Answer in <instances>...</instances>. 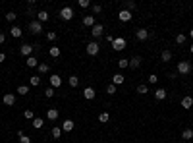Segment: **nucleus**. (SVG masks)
Returning a JSON list of instances; mask_svg holds the SVG:
<instances>
[{
	"mask_svg": "<svg viewBox=\"0 0 193 143\" xmlns=\"http://www.w3.org/2000/svg\"><path fill=\"white\" fill-rule=\"evenodd\" d=\"M50 56L52 58H58L60 56V49H58V46H50Z\"/></svg>",
	"mask_w": 193,
	"mask_h": 143,
	"instance_id": "c756f323",
	"label": "nucleus"
},
{
	"mask_svg": "<svg viewBox=\"0 0 193 143\" xmlns=\"http://www.w3.org/2000/svg\"><path fill=\"white\" fill-rule=\"evenodd\" d=\"M106 93H108V95H114V93H116V85H114V83H110V85L106 87Z\"/></svg>",
	"mask_w": 193,
	"mask_h": 143,
	"instance_id": "ea45409f",
	"label": "nucleus"
},
{
	"mask_svg": "<svg viewBox=\"0 0 193 143\" xmlns=\"http://www.w3.org/2000/svg\"><path fill=\"white\" fill-rule=\"evenodd\" d=\"M147 91H149V89H147V85H145V83H141V85L137 87V93H141V95H145Z\"/></svg>",
	"mask_w": 193,
	"mask_h": 143,
	"instance_id": "a19ab883",
	"label": "nucleus"
},
{
	"mask_svg": "<svg viewBox=\"0 0 193 143\" xmlns=\"http://www.w3.org/2000/svg\"><path fill=\"white\" fill-rule=\"evenodd\" d=\"M118 66L124 70V68H128V66H129V60H128V58H122V60H118Z\"/></svg>",
	"mask_w": 193,
	"mask_h": 143,
	"instance_id": "72a5a7b5",
	"label": "nucleus"
},
{
	"mask_svg": "<svg viewBox=\"0 0 193 143\" xmlns=\"http://www.w3.org/2000/svg\"><path fill=\"white\" fill-rule=\"evenodd\" d=\"M18 93H19V95H27V93H29V87H27V85H19V87H18Z\"/></svg>",
	"mask_w": 193,
	"mask_h": 143,
	"instance_id": "f704fd0d",
	"label": "nucleus"
},
{
	"mask_svg": "<svg viewBox=\"0 0 193 143\" xmlns=\"http://www.w3.org/2000/svg\"><path fill=\"white\" fill-rule=\"evenodd\" d=\"M68 81H70L72 87H77V85H79V77H77V76H70V79H68Z\"/></svg>",
	"mask_w": 193,
	"mask_h": 143,
	"instance_id": "cd10ccee",
	"label": "nucleus"
},
{
	"mask_svg": "<svg viewBox=\"0 0 193 143\" xmlns=\"http://www.w3.org/2000/svg\"><path fill=\"white\" fill-rule=\"evenodd\" d=\"M6 60V54H4V52H0V62H4Z\"/></svg>",
	"mask_w": 193,
	"mask_h": 143,
	"instance_id": "09e8293b",
	"label": "nucleus"
},
{
	"mask_svg": "<svg viewBox=\"0 0 193 143\" xmlns=\"http://www.w3.org/2000/svg\"><path fill=\"white\" fill-rule=\"evenodd\" d=\"M60 135H62V128H52V137L54 139H60Z\"/></svg>",
	"mask_w": 193,
	"mask_h": 143,
	"instance_id": "2f4dec72",
	"label": "nucleus"
},
{
	"mask_svg": "<svg viewBox=\"0 0 193 143\" xmlns=\"http://www.w3.org/2000/svg\"><path fill=\"white\" fill-rule=\"evenodd\" d=\"M118 19H120V22H129V19H131V12H128V10H122V12L118 14Z\"/></svg>",
	"mask_w": 193,
	"mask_h": 143,
	"instance_id": "9b49d317",
	"label": "nucleus"
},
{
	"mask_svg": "<svg viewBox=\"0 0 193 143\" xmlns=\"http://www.w3.org/2000/svg\"><path fill=\"white\" fill-rule=\"evenodd\" d=\"M74 126H75L74 120H64V122H62V131H72Z\"/></svg>",
	"mask_w": 193,
	"mask_h": 143,
	"instance_id": "9d476101",
	"label": "nucleus"
},
{
	"mask_svg": "<svg viewBox=\"0 0 193 143\" xmlns=\"http://www.w3.org/2000/svg\"><path fill=\"white\" fill-rule=\"evenodd\" d=\"M112 83H114V85L124 83V76H122V73H114V76H112Z\"/></svg>",
	"mask_w": 193,
	"mask_h": 143,
	"instance_id": "4be33fe9",
	"label": "nucleus"
},
{
	"mask_svg": "<svg viewBox=\"0 0 193 143\" xmlns=\"http://www.w3.org/2000/svg\"><path fill=\"white\" fill-rule=\"evenodd\" d=\"M29 83H31L33 87H37L39 83H41V77H39V76H31V77H29Z\"/></svg>",
	"mask_w": 193,
	"mask_h": 143,
	"instance_id": "c85d7f7f",
	"label": "nucleus"
},
{
	"mask_svg": "<svg viewBox=\"0 0 193 143\" xmlns=\"http://www.w3.org/2000/svg\"><path fill=\"white\" fill-rule=\"evenodd\" d=\"M83 97H85L87 100H93V99L97 97V91L93 87H85V89H83Z\"/></svg>",
	"mask_w": 193,
	"mask_h": 143,
	"instance_id": "0eeeda50",
	"label": "nucleus"
},
{
	"mask_svg": "<svg viewBox=\"0 0 193 143\" xmlns=\"http://www.w3.org/2000/svg\"><path fill=\"white\" fill-rule=\"evenodd\" d=\"M189 37H191V39H193V29H191V31H189Z\"/></svg>",
	"mask_w": 193,
	"mask_h": 143,
	"instance_id": "8fccbe9b",
	"label": "nucleus"
},
{
	"mask_svg": "<svg viewBox=\"0 0 193 143\" xmlns=\"http://www.w3.org/2000/svg\"><path fill=\"white\" fill-rule=\"evenodd\" d=\"M37 68H39V72H41V73H46V72H48V64H39Z\"/></svg>",
	"mask_w": 193,
	"mask_h": 143,
	"instance_id": "79ce46f5",
	"label": "nucleus"
},
{
	"mask_svg": "<svg viewBox=\"0 0 193 143\" xmlns=\"http://www.w3.org/2000/svg\"><path fill=\"white\" fill-rule=\"evenodd\" d=\"M98 50H101V45H98L97 41H91V43L87 45V54L97 56V54H98Z\"/></svg>",
	"mask_w": 193,
	"mask_h": 143,
	"instance_id": "f03ea898",
	"label": "nucleus"
},
{
	"mask_svg": "<svg viewBox=\"0 0 193 143\" xmlns=\"http://www.w3.org/2000/svg\"><path fill=\"white\" fill-rule=\"evenodd\" d=\"M83 25L93 27V25H95V15H85V18H83Z\"/></svg>",
	"mask_w": 193,
	"mask_h": 143,
	"instance_id": "f3484780",
	"label": "nucleus"
},
{
	"mask_svg": "<svg viewBox=\"0 0 193 143\" xmlns=\"http://www.w3.org/2000/svg\"><path fill=\"white\" fill-rule=\"evenodd\" d=\"M43 126H45V120L43 118H33V128L35 130H41Z\"/></svg>",
	"mask_w": 193,
	"mask_h": 143,
	"instance_id": "5701e85b",
	"label": "nucleus"
},
{
	"mask_svg": "<svg viewBox=\"0 0 193 143\" xmlns=\"http://www.w3.org/2000/svg\"><path fill=\"white\" fill-rule=\"evenodd\" d=\"M46 39H48V43H54V41L58 39V37H56L54 31H48V33H46Z\"/></svg>",
	"mask_w": 193,
	"mask_h": 143,
	"instance_id": "473e14b6",
	"label": "nucleus"
},
{
	"mask_svg": "<svg viewBox=\"0 0 193 143\" xmlns=\"http://www.w3.org/2000/svg\"><path fill=\"white\" fill-rule=\"evenodd\" d=\"M101 12H102V6H101V4H93V14L97 15V14H101Z\"/></svg>",
	"mask_w": 193,
	"mask_h": 143,
	"instance_id": "4c0bfd02",
	"label": "nucleus"
},
{
	"mask_svg": "<svg viewBox=\"0 0 193 143\" xmlns=\"http://www.w3.org/2000/svg\"><path fill=\"white\" fill-rule=\"evenodd\" d=\"M135 37H137L139 41H145V39H147V37H149V31L141 27V29H137V31H135Z\"/></svg>",
	"mask_w": 193,
	"mask_h": 143,
	"instance_id": "ddd939ff",
	"label": "nucleus"
},
{
	"mask_svg": "<svg viewBox=\"0 0 193 143\" xmlns=\"http://www.w3.org/2000/svg\"><path fill=\"white\" fill-rule=\"evenodd\" d=\"M54 95H56V93H54V87H46V89H45V97L52 99V97H54Z\"/></svg>",
	"mask_w": 193,
	"mask_h": 143,
	"instance_id": "7c9ffc66",
	"label": "nucleus"
},
{
	"mask_svg": "<svg viewBox=\"0 0 193 143\" xmlns=\"http://www.w3.org/2000/svg\"><path fill=\"white\" fill-rule=\"evenodd\" d=\"M25 64H27L29 68H35V66H39V60H37L35 56H29L27 60H25Z\"/></svg>",
	"mask_w": 193,
	"mask_h": 143,
	"instance_id": "412c9836",
	"label": "nucleus"
},
{
	"mask_svg": "<svg viewBox=\"0 0 193 143\" xmlns=\"http://www.w3.org/2000/svg\"><path fill=\"white\" fill-rule=\"evenodd\" d=\"M37 18H39V22L43 23V22H48V18H50V15H48V12H45V10H41V12L37 14Z\"/></svg>",
	"mask_w": 193,
	"mask_h": 143,
	"instance_id": "6ab92c4d",
	"label": "nucleus"
},
{
	"mask_svg": "<svg viewBox=\"0 0 193 143\" xmlns=\"http://www.w3.org/2000/svg\"><path fill=\"white\" fill-rule=\"evenodd\" d=\"M191 72V62H180L178 64V73H181V76H185V73Z\"/></svg>",
	"mask_w": 193,
	"mask_h": 143,
	"instance_id": "423d86ee",
	"label": "nucleus"
},
{
	"mask_svg": "<svg viewBox=\"0 0 193 143\" xmlns=\"http://www.w3.org/2000/svg\"><path fill=\"white\" fill-rule=\"evenodd\" d=\"M181 137H184V139H193V130H189V128L184 130L181 131Z\"/></svg>",
	"mask_w": 193,
	"mask_h": 143,
	"instance_id": "bb28decb",
	"label": "nucleus"
},
{
	"mask_svg": "<svg viewBox=\"0 0 193 143\" xmlns=\"http://www.w3.org/2000/svg\"><path fill=\"white\" fill-rule=\"evenodd\" d=\"M10 35H12V37H15V39H19V37H22V29H19L18 25H14V27L10 29Z\"/></svg>",
	"mask_w": 193,
	"mask_h": 143,
	"instance_id": "aec40b11",
	"label": "nucleus"
},
{
	"mask_svg": "<svg viewBox=\"0 0 193 143\" xmlns=\"http://www.w3.org/2000/svg\"><path fill=\"white\" fill-rule=\"evenodd\" d=\"M181 107H184V108H191V107H193V99L189 97V95L181 99Z\"/></svg>",
	"mask_w": 193,
	"mask_h": 143,
	"instance_id": "dca6fc26",
	"label": "nucleus"
},
{
	"mask_svg": "<svg viewBox=\"0 0 193 143\" xmlns=\"http://www.w3.org/2000/svg\"><path fill=\"white\" fill-rule=\"evenodd\" d=\"M4 104H6V107H12V104L15 103V95L14 93H4Z\"/></svg>",
	"mask_w": 193,
	"mask_h": 143,
	"instance_id": "1a4fd4ad",
	"label": "nucleus"
},
{
	"mask_svg": "<svg viewBox=\"0 0 193 143\" xmlns=\"http://www.w3.org/2000/svg\"><path fill=\"white\" fill-rule=\"evenodd\" d=\"M104 39H106L108 43H114V39H116V37H114V35H106V37H104Z\"/></svg>",
	"mask_w": 193,
	"mask_h": 143,
	"instance_id": "49530a36",
	"label": "nucleus"
},
{
	"mask_svg": "<svg viewBox=\"0 0 193 143\" xmlns=\"http://www.w3.org/2000/svg\"><path fill=\"white\" fill-rule=\"evenodd\" d=\"M29 29H31V33H33V35H39V33H43V23H41L39 19H35V22L29 23Z\"/></svg>",
	"mask_w": 193,
	"mask_h": 143,
	"instance_id": "7ed1b4c3",
	"label": "nucleus"
},
{
	"mask_svg": "<svg viewBox=\"0 0 193 143\" xmlns=\"http://www.w3.org/2000/svg\"><path fill=\"white\" fill-rule=\"evenodd\" d=\"M147 79H149V83H156V81H158V76H156V73H151Z\"/></svg>",
	"mask_w": 193,
	"mask_h": 143,
	"instance_id": "37998d69",
	"label": "nucleus"
},
{
	"mask_svg": "<svg viewBox=\"0 0 193 143\" xmlns=\"http://www.w3.org/2000/svg\"><path fill=\"white\" fill-rule=\"evenodd\" d=\"M23 116H25V118H27V120H33V110H25V112H23Z\"/></svg>",
	"mask_w": 193,
	"mask_h": 143,
	"instance_id": "c03bdc74",
	"label": "nucleus"
},
{
	"mask_svg": "<svg viewBox=\"0 0 193 143\" xmlns=\"http://www.w3.org/2000/svg\"><path fill=\"white\" fill-rule=\"evenodd\" d=\"M141 62H143V60H141V56H133L131 60H129V68H133V70H137V68L141 66Z\"/></svg>",
	"mask_w": 193,
	"mask_h": 143,
	"instance_id": "f8f14e48",
	"label": "nucleus"
},
{
	"mask_svg": "<svg viewBox=\"0 0 193 143\" xmlns=\"http://www.w3.org/2000/svg\"><path fill=\"white\" fill-rule=\"evenodd\" d=\"M102 33H104V25H102V23H95V25L91 27V35L95 37V39L102 37Z\"/></svg>",
	"mask_w": 193,
	"mask_h": 143,
	"instance_id": "20e7f679",
	"label": "nucleus"
},
{
	"mask_svg": "<svg viewBox=\"0 0 193 143\" xmlns=\"http://www.w3.org/2000/svg\"><path fill=\"white\" fill-rule=\"evenodd\" d=\"M60 18H62V19H66V22H70V19L74 18V10H72L70 6L62 8V10H60Z\"/></svg>",
	"mask_w": 193,
	"mask_h": 143,
	"instance_id": "39448f33",
	"label": "nucleus"
},
{
	"mask_svg": "<svg viewBox=\"0 0 193 143\" xmlns=\"http://www.w3.org/2000/svg\"><path fill=\"white\" fill-rule=\"evenodd\" d=\"M108 120H110V116H108V112H101V114H98V122H101V124H106Z\"/></svg>",
	"mask_w": 193,
	"mask_h": 143,
	"instance_id": "a878e982",
	"label": "nucleus"
},
{
	"mask_svg": "<svg viewBox=\"0 0 193 143\" xmlns=\"http://www.w3.org/2000/svg\"><path fill=\"white\" fill-rule=\"evenodd\" d=\"M77 4H79L81 8H89V6H91V2H89V0H77Z\"/></svg>",
	"mask_w": 193,
	"mask_h": 143,
	"instance_id": "58836bf2",
	"label": "nucleus"
},
{
	"mask_svg": "<svg viewBox=\"0 0 193 143\" xmlns=\"http://www.w3.org/2000/svg\"><path fill=\"white\" fill-rule=\"evenodd\" d=\"M62 85V77L58 76V73H52V76H50V87H60Z\"/></svg>",
	"mask_w": 193,
	"mask_h": 143,
	"instance_id": "6e6552de",
	"label": "nucleus"
},
{
	"mask_svg": "<svg viewBox=\"0 0 193 143\" xmlns=\"http://www.w3.org/2000/svg\"><path fill=\"white\" fill-rule=\"evenodd\" d=\"M155 99H156V100H164V99H166V91L158 87V89L155 91Z\"/></svg>",
	"mask_w": 193,
	"mask_h": 143,
	"instance_id": "a211bd4d",
	"label": "nucleus"
},
{
	"mask_svg": "<svg viewBox=\"0 0 193 143\" xmlns=\"http://www.w3.org/2000/svg\"><path fill=\"white\" fill-rule=\"evenodd\" d=\"M176 43H178V45H184V43H185V35H184V33L176 35Z\"/></svg>",
	"mask_w": 193,
	"mask_h": 143,
	"instance_id": "c9c22d12",
	"label": "nucleus"
},
{
	"mask_svg": "<svg viewBox=\"0 0 193 143\" xmlns=\"http://www.w3.org/2000/svg\"><path fill=\"white\" fill-rule=\"evenodd\" d=\"M46 118H48L50 122H54L56 118H58V110H56V108H48V110H46Z\"/></svg>",
	"mask_w": 193,
	"mask_h": 143,
	"instance_id": "4468645a",
	"label": "nucleus"
},
{
	"mask_svg": "<svg viewBox=\"0 0 193 143\" xmlns=\"http://www.w3.org/2000/svg\"><path fill=\"white\" fill-rule=\"evenodd\" d=\"M160 60H162V62H170V60H172V52H170V50H162Z\"/></svg>",
	"mask_w": 193,
	"mask_h": 143,
	"instance_id": "b1692460",
	"label": "nucleus"
},
{
	"mask_svg": "<svg viewBox=\"0 0 193 143\" xmlns=\"http://www.w3.org/2000/svg\"><path fill=\"white\" fill-rule=\"evenodd\" d=\"M19 52H22L23 56H27V58H29V56H31V52H33V46H31V45H23L22 49H19Z\"/></svg>",
	"mask_w": 193,
	"mask_h": 143,
	"instance_id": "2eb2a0df",
	"label": "nucleus"
},
{
	"mask_svg": "<svg viewBox=\"0 0 193 143\" xmlns=\"http://www.w3.org/2000/svg\"><path fill=\"white\" fill-rule=\"evenodd\" d=\"M112 46H114V50H124L128 46V41L124 39V37H116L114 43H112Z\"/></svg>",
	"mask_w": 193,
	"mask_h": 143,
	"instance_id": "f257e3e1",
	"label": "nucleus"
},
{
	"mask_svg": "<svg viewBox=\"0 0 193 143\" xmlns=\"http://www.w3.org/2000/svg\"><path fill=\"white\" fill-rule=\"evenodd\" d=\"M15 18H18V14H15V12H8V14H6V19H8V22H15Z\"/></svg>",
	"mask_w": 193,
	"mask_h": 143,
	"instance_id": "e433bc0d",
	"label": "nucleus"
},
{
	"mask_svg": "<svg viewBox=\"0 0 193 143\" xmlns=\"http://www.w3.org/2000/svg\"><path fill=\"white\" fill-rule=\"evenodd\" d=\"M191 52H193V45H191Z\"/></svg>",
	"mask_w": 193,
	"mask_h": 143,
	"instance_id": "3c124183",
	"label": "nucleus"
},
{
	"mask_svg": "<svg viewBox=\"0 0 193 143\" xmlns=\"http://www.w3.org/2000/svg\"><path fill=\"white\" fill-rule=\"evenodd\" d=\"M4 41H6V35H4V33H0V45H2Z\"/></svg>",
	"mask_w": 193,
	"mask_h": 143,
	"instance_id": "de8ad7c7",
	"label": "nucleus"
},
{
	"mask_svg": "<svg viewBox=\"0 0 193 143\" xmlns=\"http://www.w3.org/2000/svg\"><path fill=\"white\" fill-rule=\"evenodd\" d=\"M124 10H128V12L135 10V2H133V0H126V2H124Z\"/></svg>",
	"mask_w": 193,
	"mask_h": 143,
	"instance_id": "393cba45",
	"label": "nucleus"
},
{
	"mask_svg": "<svg viewBox=\"0 0 193 143\" xmlns=\"http://www.w3.org/2000/svg\"><path fill=\"white\" fill-rule=\"evenodd\" d=\"M19 143H31V139L27 135H23V137H19Z\"/></svg>",
	"mask_w": 193,
	"mask_h": 143,
	"instance_id": "a18cd8bd",
	"label": "nucleus"
}]
</instances>
